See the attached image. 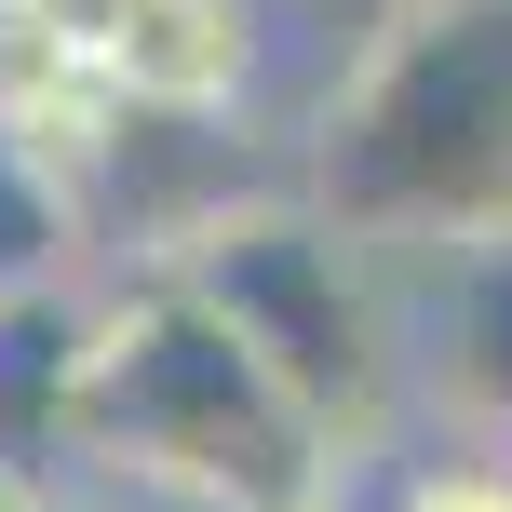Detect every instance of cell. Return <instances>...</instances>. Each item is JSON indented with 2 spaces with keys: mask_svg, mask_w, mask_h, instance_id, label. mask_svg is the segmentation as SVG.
I'll return each instance as SVG.
<instances>
[{
  "mask_svg": "<svg viewBox=\"0 0 512 512\" xmlns=\"http://www.w3.org/2000/svg\"><path fill=\"white\" fill-rule=\"evenodd\" d=\"M297 189L378 256L512 230V0H405L324 95Z\"/></svg>",
  "mask_w": 512,
  "mask_h": 512,
  "instance_id": "6da1fadb",
  "label": "cell"
},
{
  "mask_svg": "<svg viewBox=\"0 0 512 512\" xmlns=\"http://www.w3.org/2000/svg\"><path fill=\"white\" fill-rule=\"evenodd\" d=\"M351 445L203 310L176 270L122 283L95 324V378H81V472L149 499H230V512H324Z\"/></svg>",
  "mask_w": 512,
  "mask_h": 512,
  "instance_id": "7a4b0ae2",
  "label": "cell"
},
{
  "mask_svg": "<svg viewBox=\"0 0 512 512\" xmlns=\"http://www.w3.org/2000/svg\"><path fill=\"white\" fill-rule=\"evenodd\" d=\"M162 270L203 310H230V337L324 418L337 445H378L391 405H405V324L378 297V243L337 230L310 189H256V203H216Z\"/></svg>",
  "mask_w": 512,
  "mask_h": 512,
  "instance_id": "3957f363",
  "label": "cell"
},
{
  "mask_svg": "<svg viewBox=\"0 0 512 512\" xmlns=\"http://www.w3.org/2000/svg\"><path fill=\"white\" fill-rule=\"evenodd\" d=\"M108 310L81 283H27L0 297V472L14 486H68L81 472V378H95Z\"/></svg>",
  "mask_w": 512,
  "mask_h": 512,
  "instance_id": "277c9868",
  "label": "cell"
},
{
  "mask_svg": "<svg viewBox=\"0 0 512 512\" xmlns=\"http://www.w3.org/2000/svg\"><path fill=\"white\" fill-rule=\"evenodd\" d=\"M41 14L149 108H230L243 68H256L243 0H41Z\"/></svg>",
  "mask_w": 512,
  "mask_h": 512,
  "instance_id": "5b68a950",
  "label": "cell"
},
{
  "mask_svg": "<svg viewBox=\"0 0 512 512\" xmlns=\"http://www.w3.org/2000/svg\"><path fill=\"white\" fill-rule=\"evenodd\" d=\"M418 337H432V391L472 432H512V230L418 256Z\"/></svg>",
  "mask_w": 512,
  "mask_h": 512,
  "instance_id": "8992f818",
  "label": "cell"
},
{
  "mask_svg": "<svg viewBox=\"0 0 512 512\" xmlns=\"http://www.w3.org/2000/svg\"><path fill=\"white\" fill-rule=\"evenodd\" d=\"M0 108H14V122L41 135L54 162H81L108 122H122V81H108L95 54H81L68 27L41 14V0H0Z\"/></svg>",
  "mask_w": 512,
  "mask_h": 512,
  "instance_id": "52a82bcc",
  "label": "cell"
},
{
  "mask_svg": "<svg viewBox=\"0 0 512 512\" xmlns=\"http://www.w3.org/2000/svg\"><path fill=\"white\" fill-rule=\"evenodd\" d=\"M81 189H68V162L41 149V135L0 108V297H27V283H68L81 270Z\"/></svg>",
  "mask_w": 512,
  "mask_h": 512,
  "instance_id": "ba28073f",
  "label": "cell"
},
{
  "mask_svg": "<svg viewBox=\"0 0 512 512\" xmlns=\"http://www.w3.org/2000/svg\"><path fill=\"white\" fill-rule=\"evenodd\" d=\"M324 512H512V445H432V459H391L378 445H351L337 459V499Z\"/></svg>",
  "mask_w": 512,
  "mask_h": 512,
  "instance_id": "9c48e42d",
  "label": "cell"
},
{
  "mask_svg": "<svg viewBox=\"0 0 512 512\" xmlns=\"http://www.w3.org/2000/svg\"><path fill=\"white\" fill-rule=\"evenodd\" d=\"M27 512H149V499L108 486V472H68V486H27Z\"/></svg>",
  "mask_w": 512,
  "mask_h": 512,
  "instance_id": "30bf717a",
  "label": "cell"
},
{
  "mask_svg": "<svg viewBox=\"0 0 512 512\" xmlns=\"http://www.w3.org/2000/svg\"><path fill=\"white\" fill-rule=\"evenodd\" d=\"M324 14H351V41H378V27L405 14V0H324Z\"/></svg>",
  "mask_w": 512,
  "mask_h": 512,
  "instance_id": "8fae6325",
  "label": "cell"
},
{
  "mask_svg": "<svg viewBox=\"0 0 512 512\" xmlns=\"http://www.w3.org/2000/svg\"><path fill=\"white\" fill-rule=\"evenodd\" d=\"M135 499H149V486H135ZM149 512H230V499H149Z\"/></svg>",
  "mask_w": 512,
  "mask_h": 512,
  "instance_id": "7c38bea8",
  "label": "cell"
},
{
  "mask_svg": "<svg viewBox=\"0 0 512 512\" xmlns=\"http://www.w3.org/2000/svg\"><path fill=\"white\" fill-rule=\"evenodd\" d=\"M0 512H27V486H14V472H0Z\"/></svg>",
  "mask_w": 512,
  "mask_h": 512,
  "instance_id": "4fadbf2b",
  "label": "cell"
}]
</instances>
